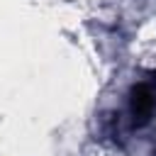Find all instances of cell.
Returning <instances> with one entry per match:
<instances>
[{
    "instance_id": "obj_1",
    "label": "cell",
    "mask_w": 156,
    "mask_h": 156,
    "mask_svg": "<svg viewBox=\"0 0 156 156\" xmlns=\"http://www.w3.org/2000/svg\"><path fill=\"white\" fill-rule=\"evenodd\" d=\"M156 112V78H141L132 93H129V102H127V115L132 127H141L146 124Z\"/></svg>"
}]
</instances>
